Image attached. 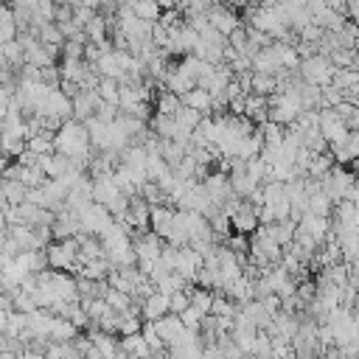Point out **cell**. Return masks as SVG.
<instances>
[{"mask_svg": "<svg viewBox=\"0 0 359 359\" xmlns=\"http://www.w3.org/2000/svg\"><path fill=\"white\" fill-rule=\"evenodd\" d=\"M334 165H337V163H334V154H331V151L314 154L311 163H309V168H306V177H311V180H323Z\"/></svg>", "mask_w": 359, "mask_h": 359, "instance_id": "21", "label": "cell"}, {"mask_svg": "<svg viewBox=\"0 0 359 359\" xmlns=\"http://www.w3.org/2000/svg\"><path fill=\"white\" fill-rule=\"evenodd\" d=\"M151 325H154L157 337L165 342V348H168V345H171V339L182 331V323H180V317H177V314H163L160 320H151Z\"/></svg>", "mask_w": 359, "mask_h": 359, "instance_id": "14", "label": "cell"}, {"mask_svg": "<svg viewBox=\"0 0 359 359\" xmlns=\"http://www.w3.org/2000/svg\"><path fill=\"white\" fill-rule=\"evenodd\" d=\"M109 269H112V266H109V261H107V258H93V261L81 264L76 275H81V278H87V280H107Z\"/></svg>", "mask_w": 359, "mask_h": 359, "instance_id": "20", "label": "cell"}, {"mask_svg": "<svg viewBox=\"0 0 359 359\" xmlns=\"http://www.w3.org/2000/svg\"><path fill=\"white\" fill-rule=\"evenodd\" d=\"M118 351H123V353L132 356V359H149V356H151V348H149V342L143 339L140 331H135V334H121V337H118Z\"/></svg>", "mask_w": 359, "mask_h": 359, "instance_id": "9", "label": "cell"}, {"mask_svg": "<svg viewBox=\"0 0 359 359\" xmlns=\"http://www.w3.org/2000/svg\"><path fill=\"white\" fill-rule=\"evenodd\" d=\"M205 115L202 112H196V109H191V107H180L177 112H174V121H177V126H182V129H188V132H194L196 129V123L202 121Z\"/></svg>", "mask_w": 359, "mask_h": 359, "instance_id": "27", "label": "cell"}, {"mask_svg": "<svg viewBox=\"0 0 359 359\" xmlns=\"http://www.w3.org/2000/svg\"><path fill=\"white\" fill-rule=\"evenodd\" d=\"M205 14H208V22H210V25H213L219 34H224V36L241 25L238 14H236L230 6H224V3H213V6H210Z\"/></svg>", "mask_w": 359, "mask_h": 359, "instance_id": "4", "label": "cell"}, {"mask_svg": "<svg viewBox=\"0 0 359 359\" xmlns=\"http://www.w3.org/2000/svg\"><path fill=\"white\" fill-rule=\"evenodd\" d=\"M252 356H255V359H272V339H269L266 331H258V334H255Z\"/></svg>", "mask_w": 359, "mask_h": 359, "instance_id": "30", "label": "cell"}, {"mask_svg": "<svg viewBox=\"0 0 359 359\" xmlns=\"http://www.w3.org/2000/svg\"><path fill=\"white\" fill-rule=\"evenodd\" d=\"M188 303H191V300H188V292H185V289H180V292L168 294V311H171V314H180Z\"/></svg>", "mask_w": 359, "mask_h": 359, "instance_id": "32", "label": "cell"}, {"mask_svg": "<svg viewBox=\"0 0 359 359\" xmlns=\"http://www.w3.org/2000/svg\"><path fill=\"white\" fill-rule=\"evenodd\" d=\"M95 93H98V98H101V101H107V104H115V107H118V81H115V79H98Z\"/></svg>", "mask_w": 359, "mask_h": 359, "instance_id": "28", "label": "cell"}, {"mask_svg": "<svg viewBox=\"0 0 359 359\" xmlns=\"http://www.w3.org/2000/svg\"><path fill=\"white\" fill-rule=\"evenodd\" d=\"M0 359H22V356L14 353V351H0Z\"/></svg>", "mask_w": 359, "mask_h": 359, "instance_id": "34", "label": "cell"}, {"mask_svg": "<svg viewBox=\"0 0 359 359\" xmlns=\"http://www.w3.org/2000/svg\"><path fill=\"white\" fill-rule=\"evenodd\" d=\"M258 208L250 202V199H241L238 205H236V210L230 213V227L236 230V233H241V236H250V233H255L258 230Z\"/></svg>", "mask_w": 359, "mask_h": 359, "instance_id": "3", "label": "cell"}, {"mask_svg": "<svg viewBox=\"0 0 359 359\" xmlns=\"http://www.w3.org/2000/svg\"><path fill=\"white\" fill-rule=\"evenodd\" d=\"M90 334V342H93V348L104 356V359H115V353H118V337H112V334H107V331H101V328H87Z\"/></svg>", "mask_w": 359, "mask_h": 359, "instance_id": "11", "label": "cell"}, {"mask_svg": "<svg viewBox=\"0 0 359 359\" xmlns=\"http://www.w3.org/2000/svg\"><path fill=\"white\" fill-rule=\"evenodd\" d=\"M199 266H202V255L194 250V247H180V255H177V264H174V269L188 280V283H194V278H196V272H199Z\"/></svg>", "mask_w": 359, "mask_h": 359, "instance_id": "7", "label": "cell"}, {"mask_svg": "<svg viewBox=\"0 0 359 359\" xmlns=\"http://www.w3.org/2000/svg\"><path fill=\"white\" fill-rule=\"evenodd\" d=\"M250 90L258 93V95H272V93L278 90V79H275V76H266V73H252Z\"/></svg>", "mask_w": 359, "mask_h": 359, "instance_id": "26", "label": "cell"}, {"mask_svg": "<svg viewBox=\"0 0 359 359\" xmlns=\"http://www.w3.org/2000/svg\"><path fill=\"white\" fill-rule=\"evenodd\" d=\"M188 292V300L194 309H199L202 314H210V306H213V289H205V286H196V283H188L185 286Z\"/></svg>", "mask_w": 359, "mask_h": 359, "instance_id": "16", "label": "cell"}, {"mask_svg": "<svg viewBox=\"0 0 359 359\" xmlns=\"http://www.w3.org/2000/svg\"><path fill=\"white\" fill-rule=\"evenodd\" d=\"M177 317H180V323H182L185 328H194V331H199V325H202V317H205V314L188 303V306H185V309H182Z\"/></svg>", "mask_w": 359, "mask_h": 359, "instance_id": "31", "label": "cell"}, {"mask_svg": "<svg viewBox=\"0 0 359 359\" xmlns=\"http://www.w3.org/2000/svg\"><path fill=\"white\" fill-rule=\"evenodd\" d=\"M348 283H351L353 289H359V258L348 261Z\"/></svg>", "mask_w": 359, "mask_h": 359, "instance_id": "33", "label": "cell"}, {"mask_svg": "<svg viewBox=\"0 0 359 359\" xmlns=\"http://www.w3.org/2000/svg\"><path fill=\"white\" fill-rule=\"evenodd\" d=\"M154 286H157V292H163V294H174V292H180V289H185L188 280H185L177 269H171V272H165Z\"/></svg>", "mask_w": 359, "mask_h": 359, "instance_id": "24", "label": "cell"}, {"mask_svg": "<svg viewBox=\"0 0 359 359\" xmlns=\"http://www.w3.org/2000/svg\"><path fill=\"white\" fill-rule=\"evenodd\" d=\"M180 101H182L185 107H191V109L202 112V115H213V95H210L208 90H202V87L188 90V93H185Z\"/></svg>", "mask_w": 359, "mask_h": 359, "instance_id": "12", "label": "cell"}, {"mask_svg": "<svg viewBox=\"0 0 359 359\" xmlns=\"http://www.w3.org/2000/svg\"><path fill=\"white\" fill-rule=\"evenodd\" d=\"M6 323H8V311L0 309V331H6Z\"/></svg>", "mask_w": 359, "mask_h": 359, "instance_id": "35", "label": "cell"}, {"mask_svg": "<svg viewBox=\"0 0 359 359\" xmlns=\"http://www.w3.org/2000/svg\"><path fill=\"white\" fill-rule=\"evenodd\" d=\"M76 334H79V328H76L67 317L53 314V323H50V334H48V339H53V342H70Z\"/></svg>", "mask_w": 359, "mask_h": 359, "instance_id": "18", "label": "cell"}, {"mask_svg": "<svg viewBox=\"0 0 359 359\" xmlns=\"http://www.w3.org/2000/svg\"><path fill=\"white\" fill-rule=\"evenodd\" d=\"M151 107H154V112L174 115V112L182 107V101H180V95H174L171 90H165V87H163V90L157 93V98H154V104H151Z\"/></svg>", "mask_w": 359, "mask_h": 359, "instance_id": "22", "label": "cell"}, {"mask_svg": "<svg viewBox=\"0 0 359 359\" xmlns=\"http://www.w3.org/2000/svg\"><path fill=\"white\" fill-rule=\"evenodd\" d=\"M126 3H129L132 14L137 20H146V22H157L160 14H163V8L157 6V0H126Z\"/></svg>", "mask_w": 359, "mask_h": 359, "instance_id": "19", "label": "cell"}, {"mask_svg": "<svg viewBox=\"0 0 359 359\" xmlns=\"http://www.w3.org/2000/svg\"><path fill=\"white\" fill-rule=\"evenodd\" d=\"M104 300H107V306H109L112 311H129V309L135 306L132 294H126V292H118V289H112V286L104 292Z\"/></svg>", "mask_w": 359, "mask_h": 359, "instance_id": "25", "label": "cell"}, {"mask_svg": "<svg viewBox=\"0 0 359 359\" xmlns=\"http://www.w3.org/2000/svg\"><path fill=\"white\" fill-rule=\"evenodd\" d=\"M118 194H121V188L115 185L112 174H107V177H95V180H93V202H98V205L107 208Z\"/></svg>", "mask_w": 359, "mask_h": 359, "instance_id": "10", "label": "cell"}, {"mask_svg": "<svg viewBox=\"0 0 359 359\" xmlns=\"http://www.w3.org/2000/svg\"><path fill=\"white\" fill-rule=\"evenodd\" d=\"M202 188H205V194L210 196V202L213 205H219L222 208V202L233 194V188H230V180H227V174L224 171H208V177L202 180Z\"/></svg>", "mask_w": 359, "mask_h": 359, "instance_id": "5", "label": "cell"}, {"mask_svg": "<svg viewBox=\"0 0 359 359\" xmlns=\"http://www.w3.org/2000/svg\"><path fill=\"white\" fill-rule=\"evenodd\" d=\"M297 230L306 233V236H311L317 244H323L328 238V233H331V216H317V213H309L306 210L300 216V222H297Z\"/></svg>", "mask_w": 359, "mask_h": 359, "instance_id": "6", "label": "cell"}, {"mask_svg": "<svg viewBox=\"0 0 359 359\" xmlns=\"http://www.w3.org/2000/svg\"><path fill=\"white\" fill-rule=\"evenodd\" d=\"M337 70H339V67H334V62H331L328 56H323V53H311V56L300 59V65H297L300 79H303L306 84H314V87L331 84V79H334Z\"/></svg>", "mask_w": 359, "mask_h": 359, "instance_id": "2", "label": "cell"}, {"mask_svg": "<svg viewBox=\"0 0 359 359\" xmlns=\"http://www.w3.org/2000/svg\"><path fill=\"white\" fill-rule=\"evenodd\" d=\"M25 149H28L31 154H50V151H53V132L39 129V132L28 135V137H25Z\"/></svg>", "mask_w": 359, "mask_h": 359, "instance_id": "17", "label": "cell"}, {"mask_svg": "<svg viewBox=\"0 0 359 359\" xmlns=\"http://www.w3.org/2000/svg\"><path fill=\"white\" fill-rule=\"evenodd\" d=\"M227 180H230V188H233V194H236V196H241V199H247V196H250V194H252V191L261 185L258 180H252V177L247 174V165H244V168H236V171H230V174H227Z\"/></svg>", "mask_w": 359, "mask_h": 359, "instance_id": "13", "label": "cell"}, {"mask_svg": "<svg viewBox=\"0 0 359 359\" xmlns=\"http://www.w3.org/2000/svg\"><path fill=\"white\" fill-rule=\"evenodd\" d=\"M115 359H132V356H126L123 351H118V353H115Z\"/></svg>", "mask_w": 359, "mask_h": 359, "instance_id": "38", "label": "cell"}, {"mask_svg": "<svg viewBox=\"0 0 359 359\" xmlns=\"http://www.w3.org/2000/svg\"><path fill=\"white\" fill-rule=\"evenodd\" d=\"M306 210H309V213H317V216H331L334 202H331L328 194H323V188H320V191L309 194V205H306Z\"/></svg>", "mask_w": 359, "mask_h": 359, "instance_id": "23", "label": "cell"}, {"mask_svg": "<svg viewBox=\"0 0 359 359\" xmlns=\"http://www.w3.org/2000/svg\"><path fill=\"white\" fill-rule=\"evenodd\" d=\"M25 194H28V188H25L20 180L0 177V199H3V202H8V205H22V202H25Z\"/></svg>", "mask_w": 359, "mask_h": 359, "instance_id": "15", "label": "cell"}, {"mask_svg": "<svg viewBox=\"0 0 359 359\" xmlns=\"http://www.w3.org/2000/svg\"><path fill=\"white\" fill-rule=\"evenodd\" d=\"M351 314H353V328H356V334H359V306L351 309Z\"/></svg>", "mask_w": 359, "mask_h": 359, "instance_id": "37", "label": "cell"}, {"mask_svg": "<svg viewBox=\"0 0 359 359\" xmlns=\"http://www.w3.org/2000/svg\"><path fill=\"white\" fill-rule=\"evenodd\" d=\"M6 168H8V157L0 151V177H3V171H6Z\"/></svg>", "mask_w": 359, "mask_h": 359, "instance_id": "36", "label": "cell"}, {"mask_svg": "<svg viewBox=\"0 0 359 359\" xmlns=\"http://www.w3.org/2000/svg\"><path fill=\"white\" fill-rule=\"evenodd\" d=\"M48 269H62V272H79V241L76 238H53L45 247Z\"/></svg>", "mask_w": 359, "mask_h": 359, "instance_id": "1", "label": "cell"}, {"mask_svg": "<svg viewBox=\"0 0 359 359\" xmlns=\"http://www.w3.org/2000/svg\"><path fill=\"white\" fill-rule=\"evenodd\" d=\"M247 174L252 177V180H258V182H266L269 180V163L258 154V157H250L247 160Z\"/></svg>", "mask_w": 359, "mask_h": 359, "instance_id": "29", "label": "cell"}, {"mask_svg": "<svg viewBox=\"0 0 359 359\" xmlns=\"http://www.w3.org/2000/svg\"><path fill=\"white\" fill-rule=\"evenodd\" d=\"M137 309H140V320H160L163 314H171L168 311V294H163L157 289L149 297H143L137 303Z\"/></svg>", "mask_w": 359, "mask_h": 359, "instance_id": "8", "label": "cell"}]
</instances>
